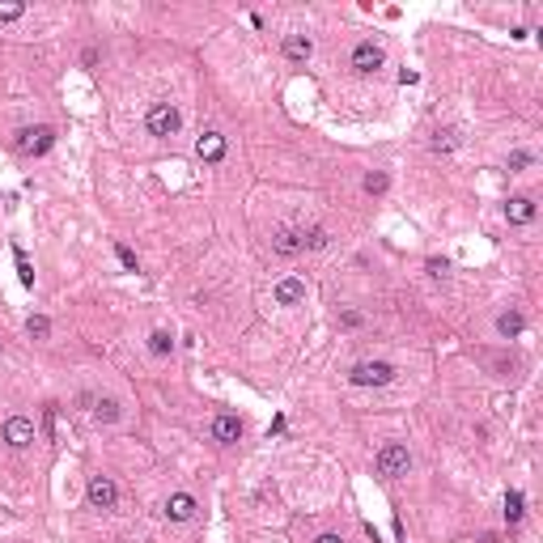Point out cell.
Returning a JSON list of instances; mask_svg holds the SVG:
<instances>
[{
    "instance_id": "obj_5",
    "label": "cell",
    "mask_w": 543,
    "mask_h": 543,
    "mask_svg": "<svg viewBox=\"0 0 543 543\" xmlns=\"http://www.w3.org/2000/svg\"><path fill=\"white\" fill-rule=\"evenodd\" d=\"M85 501H89V509H115V501H119V488H115V480H111V475H89Z\"/></svg>"
},
{
    "instance_id": "obj_21",
    "label": "cell",
    "mask_w": 543,
    "mask_h": 543,
    "mask_svg": "<svg viewBox=\"0 0 543 543\" xmlns=\"http://www.w3.org/2000/svg\"><path fill=\"white\" fill-rule=\"evenodd\" d=\"M386 183H391V179L382 175V170H373V175H365V183H361V187H365L369 195H382V191H386Z\"/></svg>"
},
{
    "instance_id": "obj_29",
    "label": "cell",
    "mask_w": 543,
    "mask_h": 543,
    "mask_svg": "<svg viewBox=\"0 0 543 543\" xmlns=\"http://www.w3.org/2000/svg\"><path fill=\"white\" fill-rule=\"evenodd\" d=\"M314 543H344V539H339V535H319Z\"/></svg>"
},
{
    "instance_id": "obj_13",
    "label": "cell",
    "mask_w": 543,
    "mask_h": 543,
    "mask_svg": "<svg viewBox=\"0 0 543 543\" xmlns=\"http://www.w3.org/2000/svg\"><path fill=\"white\" fill-rule=\"evenodd\" d=\"M272 251L276 255H297V251H305V242H301V229H276L272 233Z\"/></svg>"
},
{
    "instance_id": "obj_18",
    "label": "cell",
    "mask_w": 543,
    "mask_h": 543,
    "mask_svg": "<svg viewBox=\"0 0 543 543\" xmlns=\"http://www.w3.org/2000/svg\"><path fill=\"white\" fill-rule=\"evenodd\" d=\"M170 348H175V339H170V331H153V335H149V353H153V357H166Z\"/></svg>"
},
{
    "instance_id": "obj_12",
    "label": "cell",
    "mask_w": 543,
    "mask_h": 543,
    "mask_svg": "<svg viewBox=\"0 0 543 543\" xmlns=\"http://www.w3.org/2000/svg\"><path fill=\"white\" fill-rule=\"evenodd\" d=\"M238 437H242V420H238V416H229V412H221V416L213 420V441L229 446V441H238Z\"/></svg>"
},
{
    "instance_id": "obj_24",
    "label": "cell",
    "mask_w": 543,
    "mask_h": 543,
    "mask_svg": "<svg viewBox=\"0 0 543 543\" xmlns=\"http://www.w3.org/2000/svg\"><path fill=\"white\" fill-rule=\"evenodd\" d=\"M115 255H119V263H123L127 272H136V251H132V247H123V242H119V247H115Z\"/></svg>"
},
{
    "instance_id": "obj_7",
    "label": "cell",
    "mask_w": 543,
    "mask_h": 543,
    "mask_svg": "<svg viewBox=\"0 0 543 543\" xmlns=\"http://www.w3.org/2000/svg\"><path fill=\"white\" fill-rule=\"evenodd\" d=\"M0 437H5L13 450H26L30 441H34V420H30V416H9L5 429H0Z\"/></svg>"
},
{
    "instance_id": "obj_15",
    "label": "cell",
    "mask_w": 543,
    "mask_h": 543,
    "mask_svg": "<svg viewBox=\"0 0 543 543\" xmlns=\"http://www.w3.org/2000/svg\"><path fill=\"white\" fill-rule=\"evenodd\" d=\"M522 327H526V319H522V310H505V314L497 319V331H501L505 339H518V335H522Z\"/></svg>"
},
{
    "instance_id": "obj_14",
    "label": "cell",
    "mask_w": 543,
    "mask_h": 543,
    "mask_svg": "<svg viewBox=\"0 0 543 543\" xmlns=\"http://www.w3.org/2000/svg\"><path fill=\"white\" fill-rule=\"evenodd\" d=\"M305 297V281H297V276H285L281 285H276V305H297Z\"/></svg>"
},
{
    "instance_id": "obj_26",
    "label": "cell",
    "mask_w": 543,
    "mask_h": 543,
    "mask_svg": "<svg viewBox=\"0 0 543 543\" xmlns=\"http://www.w3.org/2000/svg\"><path fill=\"white\" fill-rule=\"evenodd\" d=\"M522 166H531V153H526V149H518V153H509V170H522Z\"/></svg>"
},
{
    "instance_id": "obj_2",
    "label": "cell",
    "mask_w": 543,
    "mask_h": 543,
    "mask_svg": "<svg viewBox=\"0 0 543 543\" xmlns=\"http://www.w3.org/2000/svg\"><path fill=\"white\" fill-rule=\"evenodd\" d=\"M373 467H378V475H386V480H399V475H407V467H412V454H407L403 441H386L378 450V459H373Z\"/></svg>"
},
{
    "instance_id": "obj_1",
    "label": "cell",
    "mask_w": 543,
    "mask_h": 543,
    "mask_svg": "<svg viewBox=\"0 0 543 543\" xmlns=\"http://www.w3.org/2000/svg\"><path fill=\"white\" fill-rule=\"evenodd\" d=\"M348 382L353 386H391L395 382V365L391 361H357L348 369Z\"/></svg>"
},
{
    "instance_id": "obj_10",
    "label": "cell",
    "mask_w": 543,
    "mask_h": 543,
    "mask_svg": "<svg viewBox=\"0 0 543 543\" xmlns=\"http://www.w3.org/2000/svg\"><path fill=\"white\" fill-rule=\"evenodd\" d=\"M166 518L170 522H191L195 518V497L191 492H175V497L166 501Z\"/></svg>"
},
{
    "instance_id": "obj_19",
    "label": "cell",
    "mask_w": 543,
    "mask_h": 543,
    "mask_svg": "<svg viewBox=\"0 0 543 543\" xmlns=\"http://www.w3.org/2000/svg\"><path fill=\"white\" fill-rule=\"evenodd\" d=\"M26 331H30V339H47V335H51V323H47L43 314H30V319H26Z\"/></svg>"
},
{
    "instance_id": "obj_11",
    "label": "cell",
    "mask_w": 543,
    "mask_h": 543,
    "mask_svg": "<svg viewBox=\"0 0 543 543\" xmlns=\"http://www.w3.org/2000/svg\"><path fill=\"white\" fill-rule=\"evenodd\" d=\"M281 51H285V60H293V64H305V60L314 55V43L305 39V34H285Z\"/></svg>"
},
{
    "instance_id": "obj_8",
    "label": "cell",
    "mask_w": 543,
    "mask_h": 543,
    "mask_svg": "<svg viewBox=\"0 0 543 543\" xmlns=\"http://www.w3.org/2000/svg\"><path fill=\"white\" fill-rule=\"evenodd\" d=\"M195 157H199V161H208V166H217V161L225 157V136H221V132H199V141H195Z\"/></svg>"
},
{
    "instance_id": "obj_9",
    "label": "cell",
    "mask_w": 543,
    "mask_h": 543,
    "mask_svg": "<svg viewBox=\"0 0 543 543\" xmlns=\"http://www.w3.org/2000/svg\"><path fill=\"white\" fill-rule=\"evenodd\" d=\"M505 221L509 225H531L535 221V199L531 195H514V199L505 204Z\"/></svg>"
},
{
    "instance_id": "obj_23",
    "label": "cell",
    "mask_w": 543,
    "mask_h": 543,
    "mask_svg": "<svg viewBox=\"0 0 543 543\" xmlns=\"http://www.w3.org/2000/svg\"><path fill=\"white\" fill-rule=\"evenodd\" d=\"M454 149V132H437L433 136V153H450Z\"/></svg>"
},
{
    "instance_id": "obj_27",
    "label": "cell",
    "mask_w": 543,
    "mask_h": 543,
    "mask_svg": "<svg viewBox=\"0 0 543 543\" xmlns=\"http://www.w3.org/2000/svg\"><path fill=\"white\" fill-rule=\"evenodd\" d=\"M446 272H450L446 259H429V276H446Z\"/></svg>"
},
{
    "instance_id": "obj_16",
    "label": "cell",
    "mask_w": 543,
    "mask_h": 543,
    "mask_svg": "<svg viewBox=\"0 0 543 543\" xmlns=\"http://www.w3.org/2000/svg\"><path fill=\"white\" fill-rule=\"evenodd\" d=\"M522 505H526V501H522V492H518V488H509V492H505V522H509V526L522 522V514H526Z\"/></svg>"
},
{
    "instance_id": "obj_17",
    "label": "cell",
    "mask_w": 543,
    "mask_h": 543,
    "mask_svg": "<svg viewBox=\"0 0 543 543\" xmlns=\"http://www.w3.org/2000/svg\"><path fill=\"white\" fill-rule=\"evenodd\" d=\"M94 420H98V425H115V420H119V403H115V399H98V403H94Z\"/></svg>"
},
{
    "instance_id": "obj_20",
    "label": "cell",
    "mask_w": 543,
    "mask_h": 543,
    "mask_svg": "<svg viewBox=\"0 0 543 543\" xmlns=\"http://www.w3.org/2000/svg\"><path fill=\"white\" fill-rule=\"evenodd\" d=\"M301 242L310 247V251H319V247H327V229L323 225H314V229H301Z\"/></svg>"
},
{
    "instance_id": "obj_6",
    "label": "cell",
    "mask_w": 543,
    "mask_h": 543,
    "mask_svg": "<svg viewBox=\"0 0 543 543\" xmlns=\"http://www.w3.org/2000/svg\"><path fill=\"white\" fill-rule=\"evenodd\" d=\"M382 64H386V51L373 43V39H365V43L353 47V68H357V73H378Z\"/></svg>"
},
{
    "instance_id": "obj_3",
    "label": "cell",
    "mask_w": 543,
    "mask_h": 543,
    "mask_svg": "<svg viewBox=\"0 0 543 543\" xmlns=\"http://www.w3.org/2000/svg\"><path fill=\"white\" fill-rule=\"evenodd\" d=\"M145 127H149L153 136H175V132L183 127V115H179L175 102H153L149 115H145Z\"/></svg>"
},
{
    "instance_id": "obj_22",
    "label": "cell",
    "mask_w": 543,
    "mask_h": 543,
    "mask_svg": "<svg viewBox=\"0 0 543 543\" xmlns=\"http://www.w3.org/2000/svg\"><path fill=\"white\" fill-rule=\"evenodd\" d=\"M21 13H26L21 0H0V21H17Z\"/></svg>"
},
{
    "instance_id": "obj_25",
    "label": "cell",
    "mask_w": 543,
    "mask_h": 543,
    "mask_svg": "<svg viewBox=\"0 0 543 543\" xmlns=\"http://www.w3.org/2000/svg\"><path fill=\"white\" fill-rule=\"evenodd\" d=\"M17 276H21V285H34V267L26 263V255L17 251Z\"/></svg>"
},
{
    "instance_id": "obj_4",
    "label": "cell",
    "mask_w": 543,
    "mask_h": 543,
    "mask_svg": "<svg viewBox=\"0 0 543 543\" xmlns=\"http://www.w3.org/2000/svg\"><path fill=\"white\" fill-rule=\"evenodd\" d=\"M51 145H55L51 127H21L17 132V153H26V157H43Z\"/></svg>"
},
{
    "instance_id": "obj_28",
    "label": "cell",
    "mask_w": 543,
    "mask_h": 543,
    "mask_svg": "<svg viewBox=\"0 0 543 543\" xmlns=\"http://www.w3.org/2000/svg\"><path fill=\"white\" fill-rule=\"evenodd\" d=\"M339 327H361V314H357V310H344V314H339Z\"/></svg>"
}]
</instances>
